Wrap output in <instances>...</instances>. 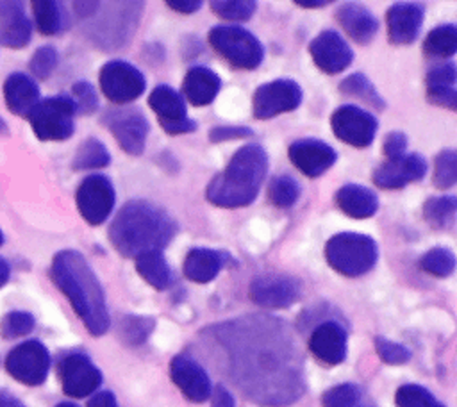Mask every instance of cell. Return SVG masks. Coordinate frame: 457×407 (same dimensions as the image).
<instances>
[{"instance_id": "681fc988", "label": "cell", "mask_w": 457, "mask_h": 407, "mask_svg": "<svg viewBox=\"0 0 457 407\" xmlns=\"http://www.w3.org/2000/svg\"><path fill=\"white\" fill-rule=\"evenodd\" d=\"M211 407H236L234 396L228 393V389L221 384H216L211 389Z\"/></svg>"}, {"instance_id": "3957f363", "label": "cell", "mask_w": 457, "mask_h": 407, "mask_svg": "<svg viewBox=\"0 0 457 407\" xmlns=\"http://www.w3.org/2000/svg\"><path fill=\"white\" fill-rule=\"evenodd\" d=\"M177 234V221L150 200H129L109 227V239L123 257L162 250Z\"/></svg>"}, {"instance_id": "ab89813d", "label": "cell", "mask_w": 457, "mask_h": 407, "mask_svg": "<svg viewBox=\"0 0 457 407\" xmlns=\"http://www.w3.org/2000/svg\"><path fill=\"white\" fill-rule=\"evenodd\" d=\"M155 327L154 318L148 316H123L120 321V337L123 343L136 346L146 341Z\"/></svg>"}, {"instance_id": "484cf974", "label": "cell", "mask_w": 457, "mask_h": 407, "mask_svg": "<svg viewBox=\"0 0 457 407\" xmlns=\"http://www.w3.org/2000/svg\"><path fill=\"white\" fill-rule=\"evenodd\" d=\"M221 87L218 73L207 66H193L187 70L182 80L184 96L196 107L209 105Z\"/></svg>"}, {"instance_id": "83f0119b", "label": "cell", "mask_w": 457, "mask_h": 407, "mask_svg": "<svg viewBox=\"0 0 457 407\" xmlns=\"http://www.w3.org/2000/svg\"><path fill=\"white\" fill-rule=\"evenodd\" d=\"M337 207L350 218H370L378 209L377 195L364 186L359 184H345L336 193Z\"/></svg>"}, {"instance_id": "4fadbf2b", "label": "cell", "mask_w": 457, "mask_h": 407, "mask_svg": "<svg viewBox=\"0 0 457 407\" xmlns=\"http://www.w3.org/2000/svg\"><path fill=\"white\" fill-rule=\"evenodd\" d=\"M248 296L261 307L284 309L302 296V284L298 278L289 275L264 273L252 278Z\"/></svg>"}, {"instance_id": "30bf717a", "label": "cell", "mask_w": 457, "mask_h": 407, "mask_svg": "<svg viewBox=\"0 0 457 407\" xmlns=\"http://www.w3.org/2000/svg\"><path fill=\"white\" fill-rule=\"evenodd\" d=\"M104 125L114 136L123 152L130 155H139L145 150V141L150 130L148 120L136 107H118L109 109L102 116Z\"/></svg>"}, {"instance_id": "5bb4252c", "label": "cell", "mask_w": 457, "mask_h": 407, "mask_svg": "<svg viewBox=\"0 0 457 407\" xmlns=\"http://www.w3.org/2000/svg\"><path fill=\"white\" fill-rule=\"evenodd\" d=\"M330 125L337 139L357 148L370 146L378 129V121L371 112L350 104L341 105L334 111Z\"/></svg>"}, {"instance_id": "60d3db41", "label": "cell", "mask_w": 457, "mask_h": 407, "mask_svg": "<svg viewBox=\"0 0 457 407\" xmlns=\"http://www.w3.org/2000/svg\"><path fill=\"white\" fill-rule=\"evenodd\" d=\"M434 186L448 189L457 182V154L452 148L441 150L434 161Z\"/></svg>"}, {"instance_id": "74e56055", "label": "cell", "mask_w": 457, "mask_h": 407, "mask_svg": "<svg viewBox=\"0 0 457 407\" xmlns=\"http://www.w3.org/2000/svg\"><path fill=\"white\" fill-rule=\"evenodd\" d=\"M420 268L434 277H448L455 270V255L450 248L434 246L420 259Z\"/></svg>"}, {"instance_id": "11a10c76", "label": "cell", "mask_w": 457, "mask_h": 407, "mask_svg": "<svg viewBox=\"0 0 457 407\" xmlns=\"http://www.w3.org/2000/svg\"><path fill=\"white\" fill-rule=\"evenodd\" d=\"M327 4H328L327 0H314V2H303V0H298V2H296V5H300V7H309V9L323 7V5H327Z\"/></svg>"}, {"instance_id": "680465c9", "label": "cell", "mask_w": 457, "mask_h": 407, "mask_svg": "<svg viewBox=\"0 0 457 407\" xmlns=\"http://www.w3.org/2000/svg\"><path fill=\"white\" fill-rule=\"evenodd\" d=\"M4 243V234H2V228H0V245Z\"/></svg>"}, {"instance_id": "836d02e7", "label": "cell", "mask_w": 457, "mask_h": 407, "mask_svg": "<svg viewBox=\"0 0 457 407\" xmlns=\"http://www.w3.org/2000/svg\"><path fill=\"white\" fill-rule=\"evenodd\" d=\"M109 162H111V154L107 146L96 137H87L77 148L71 166L73 170H95V168H104Z\"/></svg>"}, {"instance_id": "2e32d148", "label": "cell", "mask_w": 457, "mask_h": 407, "mask_svg": "<svg viewBox=\"0 0 457 407\" xmlns=\"http://www.w3.org/2000/svg\"><path fill=\"white\" fill-rule=\"evenodd\" d=\"M148 105L157 114L161 127L168 134H186L196 129L195 120L187 116L184 96L171 86H155L148 96Z\"/></svg>"}, {"instance_id": "cb8c5ba5", "label": "cell", "mask_w": 457, "mask_h": 407, "mask_svg": "<svg viewBox=\"0 0 457 407\" xmlns=\"http://www.w3.org/2000/svg\"><path fill=\"white\" fill-rule=\"evenodd\" d=\"M336 18H337L339 25L343 27V30L355 43H361V45L370 43L378 30L377 18L371 14L370 9H366L361 4H353V2L343 4L336 11Z\"/></svg>"}, {"instance_id": "ba28073f", "label": "cell", "mask_w": 457, "mask_h": 407, "mask_svg": "<svg viewBox=\"0 0 457 407\" xmlns=\"http://www.w3.org/2000/svg\"><path fill=\"white\" fill-rule=\"evenodd\" d=\"M102 93L114 104H129L143 95L146 87L145 75L130 62L112 59L98 73Z\"/></svg>"}, {"instance_id": "6f0895ef", "label": "cell", "mask_w": 457, "mask_h": 407, "mask_svg": "<svg viewBox=\"0 0 457 407\" xmlns=\"http://www.w3.org/2000/svg\"><path fill=\"white\" fill-rule=\"evenodd\" d=\"M55 407H79V405H75V403H71V402H62V403H57Z\"/></svg>"}, {"instance_id": "f546056e", "label": "cell", "mask_w": 457, "mask_h": 407, "mask_svg": "<svg viewBox=\"0 0 457 407\" xmlns=\"http://www.w3.org/2000/svg\"><path fill=\"white\" fill-rule=\"evenodd\" d=\"M136 270L137 273L155 289H166L171 286L173 275L171 270L159 250L145 252L136 257Z\"/></svg>"}, {"instance_id": "c3c4849f", "label": "cell", "mask_w": 457, "mask_h": 407, "mask_svg": "<svg viewBox=\"0 0 457 407\" xmlns=\"http://www.w3.org/2000/svg\"><path fill=\"white\" fill-rule=\"evenodd\" d=\"M382 148H384V154H386L387 161L389 159H398V157H402L405 154L407 136L403 132H400V130H393V132H389L386 136Z\"/></svg>"}, {"instance_id": "8992f818", "label": "cell", "mask_w": 457, "mask_h": 407, "mask_svg": "<svg viewBox=\"0 0 457 407\" xmlns=\"http://www.w3.org/2000/svg\"><path fill=\"white\" fill-rule=\"evenodd\" d=\"M214 52H218L228 64L241 70H253L264 57L261 41L239 25H216L207 36Z\"/></svg>"}, {"instance_id": "9f6ffc18", "label": "cell", "mask_w": 457, "mask_h": 407, "mask_svg": "<svg viewBox=\"0 0 457 407\" xmlns=\"http://www.w3.org/2000/svg\"><path fill=\"white\" fill-rule=\"evenodd\" d=\"M4 134H7V125H5V121L0 118V136H4Z\"/></svg>"}, {"instance_id": "f907efd6", "label": "cell", "mask_w": 457, "mask_h": 407, "mask_svg": "<svg viewBox=\"0 0 457 407\" xmlns=\"http://www.w3.org/2000/svg\"><path fill=\"white\" fill-rule=\"evenodd\" d=\"M87 407H118V402L111 391H98L89 398Z\"/></svg>"}, {"instance_id": "e575fe53", "label": "cell", "mask_w": 457, "mask_h": 407, "mask_svg": "<svg viewBox=\"0 0 457 407\" xmlns=\"http://www.w3.org/2000/svg\"><path fill=\"white\" fill-rule=\"evenodd\" d=\"M36 27L45 36H54L62 29V7L55 0H36L30 4Z\"/></svg>"}, {"instance_id": "7402d4cb", "label": "cell", "mask_w": 457, "mask_h": 407, "mask_svg": "<svg viewBox=\"0 0 457 407\" xmlns=\"http://www.w3.org/2000/svg\"><path fill=\"white\" fill-rule=\"evenodd\" d=\"M425 9L420 4L412 2H396L386 12L387 36L393 45H409L416 39L421 23H423Z\"/></svg>"}, {"instance_id": "6da1fadb", "label": "cell", "mask_w": 457, "mask_h": 407, "mask_svg": "<svg viewBox=\"0 0 457 407\" xmlns=\"http://www.w3.org/2000/svg\"><path fill=\"white\" fill-rule=\"evenodd\" d=\"M225 371L253 402L282 407L305 387L303 361L287 325L271 316H245L211 328Z\"/></svg>"}, {"instance_id": "9c48e42d", "label": "cell", "mask_w": 457, "mask_h": 407, "mask_svg": "<svg viewBox=\"0 0 457 407\" xmlns=\"http://www.w3.org/2000/svg\"><path fill=\"white\" fill-rule=\"evenodd\" d=\"M5 370L14 380L25 386H39L46 380L50 353L43 343L36 339L25 341L7 353Z\"/></svg>"}, {"instance_id": "816d5d0a", "label": "cell", "mask_w": 457, "mask_h": 407, "mask_svg": "<svg viewBox=\"0 0 457 407\" xmlns=\"http://www.w3.org/2000/svg\"><path fill=\"white\" fill-rule=\"evenodd\" d=\"M166 5L177 12L189 14V12L198 11L202 7V2H198V0H170V2H166Z\"/></svg>"}, {"instance_id": "8d00e7d4", "label": "cell", "mask_w": 457, "mask_h": 407, "mask_svg": "<svg viewBox=\"0 0 457 407\" xmlns=\"http://www.w3.org/2000/svg\"><path fill=\"white\" fill-rule=\"evenodd\" d=\"M268 196L275 207L287 209L298 200L300 186L291 175H277L268 186Z\"/></svg>"}, {"instance_id": "52a82bcc", "label": "cell", "mask_w": 457, "mask_h": 407, "mask_svg": "<svg viewBox=\"0 0 457 407\" xmlns=\"http://www.w3.org/2000/svg\"><path fill=\"white\" fill-rule=\"evenodd\" d=\"M75 114L77 107L71 96L57 95L39 100L29 114V121L41 141H64L75 130Z\"/></svg>"}, {"instance_id": "f5cc1de1", "label": "cell", "mask_w": 457, "mask_h": 407, "mask_svg": "<svg viewBox=\"0 0 457 407\" xmlns=\"http://www.w3.org/2000/svg\"><path fill=\"white\" fill-rule=\"evenodd\" d=\"M0 407H25V403L9 391H0Z\"/></svg>"}, {"instance_id": "f35d334b", "label": "cell", "mask_w": 457, "mask_h": 407, "mask_svg": "<svg viewBox=\"0 0 457 407\" xmlns=\"http://www.w3.org/2000/svg\"><path fill=\"white\" fill-rule=\"evenodd\" d=\"M396 407H446L427 387L418 384H403L395 393Z\"/></svg>"}, {"instance_id": "d590c367", "label": "cell", "mask_w": 457, "mask_h": 407, "mask_svg": "<svg viewBox=\"0 0 457 407\" xmlns=\"http://www.w3.org/2000/svg\"><path fill=\"white\" fill-rule=\"evenodd\" d=\"M339 91L345 93V95L359 96L361 100L368 102L370 105H373L377 109H384L386 107V102L382 100L380 93L375 89L371 80L364 73H361V71L352 73L346 79H343L341 84H339Z\"/></svg>"}, {"instance_id": "db71d44e", "label": "cell", "mask_w": 457, "mask_h": 407, "mask_svg": "<svg viewBox=\"0 0 457 407\" xmlns=\"http://www.w3.org/2000/svg\"><path fill=\"white\" fill-rule=\"evenodd\" d=\"M9 277H11V266L4 257H0V287L7 284Z\"/></svg>"}, {"instance_id": "603a6c76", "label": "cell", "mask_w": 457, "mask_h": 407, "mask_svg": "<svg viewBox=\"0 0 457 407\" xmlns=\"http://www.w3.org/2000/svg\"><path fill=\"white\" fill-rule=\"evenodd\" d=\"M4 100L7 109L16 116H25L32 112V109L39 104V87L29 75L21 71L11 73L2 86Z\"/></svg>"}, {"instance_id": "7dc6e473", "label": "cell", "mask_w": 457, "mask_h": 407, "mask_svg": "<svg viewBox=\"0 0 457 407\" xmlns=\"http://www.w3.org/2000/svg\"><path fill=\"white\" fill-rule=\"evenodd\" d=\"M255 132L248 127L243 125H218L212 127L209 130V139L212 143H220V141H232V139H245V137H252Z\"/></svg>"}, {"instance_id": "e0dca14e", "label": "cell", "mask_w": 457, "mask_h": 407, "mask_svg": "<svg viewBox=\"0 0 457 407\" xmlns=\"http://www.w3.org/2000/svg\"><path fill=\"white\" fill-rule=\"evenodd\" d=\"M309 54L314 64L328 75L343 71L353 59V50L350 48V45L343 39L339 32L332 29L321 30L309 43Z\"/></svg>"}, {"instance_id": "bcb514c9", "label": "cell", "mask_w": 457, "mask_h": 407, "mask_svg": "<svg viewBox=\"0 0 457 407\" xmlns=\"http://www.w3.org/2000/svg\"><path fill=\"white\" fill-rule=\"evenodd\" d=\"M71 100L75 102L77 112L80 114H91L98 109V96L95 87L87 80H77L71 87Z\"/></svg>"}, {"instance_id": "ffe728a7", "label": "cell", "mask_w": 457, "mask_h": 407, "mask_svg": "<svg viewBox=\"0 0 457 407\" xmlns=\"http://www.w3.org/2000/svg\"><path fill=\"white\" fill-rule=\"evenodd\" d=\"M170 378L180 393L195 403L207 400L212 389L205 370L189 355H175L170 361Z\"/></svg>"}, {"instance_id": "7a4b0ae2", "label": "cell", "mask_w": 457, "mask_h": 407, "mask_svg": "<svg viewBox=\"0 0 457 407\" xmlns=\"http://www.w3.org/2000/svg\"><path fill=\"white\" fill-rule=\"evenodd\" d=\"M50 275L89 334H105L111 325L105 295L86 257L77 250H61L52 259Z\"/></svg>"}, {"instance_id": "4316f807", "label": "cell", "mask_w": 457, "mask_h": 407, "mask_svg": "<svg viewBox=\"0 0 457 407\" xmlns=\"http://www.w3.org/2000/svg\"><path fill=\"white\" fill-rule=\"evenodd\" d=\"M455 64L445 62L428 70L427 73V98L450 111L457 109V91H455Z\"/></svg>"}, {"instance_id": "8fae6325", "label": "cell", "mask_w": 457, "mask_h": 407, "mask_svg": "<svg viewBox=\"0 0 457 407\" xmlns=\"http://www.w3.org/2000/svg\"><path fill=\"white\" fill-rule=\"evenodd\" d=\"M302 104V87L291 79H275L253 91V118L268 120L282 112L295 111Z\"/></svg>"}, {"instance_id": "f6af8a7d", "label": "cell", "mask_w": 457, "mask_h": 407, "mask_svg": "<svg viewBox=\"0 0 457 407\" xmlns=\"http://www.w3.org/2000/svg\"><path fill=\"white\" fill-rule=\"evenodd\" d=\"M375 350L378 353V357L386 362V364H405L411 359V350L405 348L400 343H395L387 337L377 336L375 337Z\"/></svg>"}, {"instance_id": "5b68a950", "label": "cell", "mask_w": 457, "mask_h": 407, "mask_svg": "<svg viewBox=\"0 0 457 407\" xmlns=\"http://www.w3.org/2000/svg\"><path fill=\"white\" fill-rule=\"evenodd\" d=\"M325 259L337 273L345 277H359L375 266L378 259V246L371 236L339 232L327 241Z\"/></svg>"}, {"instance_id": "d6986e66", "label": "cell", "mask_w": 457, "mask_h": 407, "mask_svg": "<svg viewBox=\"0 0 457 407\" xmlns=\"http://www.w3.org/2000/svg\"><path fill=\"white\" fill-rule=\"evenodd\" d=\"M428 170L427 159L418 154H403L398 159H389L373 173V182L382 189H398L411 182H418Z\"/></svg>"}, {"instance_id": "d4e9b609", "label": "cell", "mask_w": 457, "mask_h": 407, "mask_svg": "<svg viewBox=\"0 0 457 407\" xmlns=\"http://www.w3.org/2000/svg\"><path fill=\"white\" fill-rule=\"evenodd\" d=\"M230 261L227 252L212 250V248H191L184 259V275L198 284L211 282L220 270Z\"/></svg>"}, {"instance_id": "ee69618b", "label": "cell", "mask_w": 457, "mask_h": 407, "mask_svg": "<svg viewBox=\"0 0 457 407\" xmlns=\"http://www.w3.org/2000/svg\"><path fill=\"white\" fill-rule=\"evenodd\" d=\"M55 66H57V50L52 45L39 46L29 61V68L32 75L41 80L48 79L54 73Z\"/></svg>"}, {"instance_id": "7bdbcfd3", "label": "cell", "mask_w": 457, "mask_h": 407, "mask_svg": "<svg viewBox=\"0 0 457 407\" xmlns=\"http://www.w3.org/2000/svg\"><path fill=\"white\" fill-rule=\"evenodd\" d=\"M36 320L30 312L25 311H11L0 321V334L5 339H14L27 336L34 330Z\"/></svg>"}, {"instance_id": "277c9868", "label": "cell", "mask_w": 457, "mask_h": 407, "mask_svg": "<svg viewBox=\"0 0 457 407\" xmlns=\"http://www.w3.org/2000/svg\"><path fill=\"white\" fill-rule=\"evenodd\" d=\"M268 171V154L257 143L236 150L227 168L207 186L205 196L212 205L236 209L250 205Z\"/></svg>"}, {"instance_id": "d6a6232c", "label": "cell", "mask_w": 457, "mask_h": 407, "mask_svg": "<svg viewBox=\"0 0 457 407\" xmlns=\"http://www.w3.org/2000/svg\"><path fill=\"white\" fill-rule=\"evenodd\" d=\"M457 200L453 195L432 196L423 204V216L434 228H452L455 223Z\"/></svg>"}, {"instance_id": "7c38bea8", "label": "cell", "mask_w": 457, "mask_h": 407, "mask_svg": "<svg viewBox=\"0 0 457 407\" xmlns=\"http://www.w3.org/2000/svg\"><path fill=\"white\" fill-rule=\"evenodd\" d=\"M75 200L80 216L89 225H100L109 218L114 207L116 193L112 182L105 175L96 173L86 177L80 182L75 193Z\"/></svg>"}, {"instance_id": "9a60e30c", "label": "cell", "mask_w": 457, "mask_h": 407, "mask_svg": "<svg viewBox=\"0 0 457 407\" xmlns=\"http://www.w3.org/2000/svg\"><path fill=\"white\" fill-rule=\"evenodd\" d=\"M62 391L71 398H84L102 384V373L82 352L66 353L57 366Z\"/></svg>"}, {"instance_id": "ac0fdd59", "label": "cell", "mask_w": 457, "mask_h": 407, "mask_svg": "<svg viewBox=\"0 0 457 407\" xmlns=\"http://www.w3.org/2000/svg\"><path fill=\"white\" fill-rule=\"evenodd\" d=\"M287 155L295 168H298L303 175L311 179L320 177L321 173L330 170L337 159L336 150L328 143L314 137L293 141L287 148Z\"/></svg>"}, {"instance_id": "1f68e13d", "label": "cell", "mask_w": 457, "mask_h": 407, "mask_svg": "<svg viewBox=\"0 0 457 407\" xmlns=\"http://www.w3.org/2000/svg\"><path fill=\"white\" fill-rule=\"evenodd\" d=\"M423 52L427 57H450L457 52V29L452 23L432 29L425 41Z\"/></svg>"}, {"instance_id": "b9f144b4", "label": "cell", "mask_w": 457, "mask_h": 407, "mask_svg": "<svg viewBox=\"0 0 457 407\" xmlns=\"http://www.w3.org/2000/svg\"><path fill=\"white\" fill-rule=\"evenodd\" d=\"M209 5L214 14L228 21H246L257 9L252 0H214Z\"/></svg>"}, {"instance_id": "f1b7e54d", "label": "cell", "mask_w": 457, "mask_h": 407, "mask_svg": "<svg viewBox=\"0 0 457 407\" xmlns=\"http://www.w3.org/2000/svg\"><path fill=\"white\" fill-rule=\"evenodd\" d=\"M32 23L23 14V4L0 18V45L7 48H23L30 43Z\"/></svg>"}, {"instance_id": "44dd1931", "label": "cell", "mask_w": 457, "mask_h": 407, "mask_svg": "<svg viewBox=\"0 0 457 407\" xmlns=\"http://www.w3.org/2000/svg\"><path fill=\"white\" fill-rule=\"evenodd\" d=\"M307 346L320 362L336 366L346 357V330L334 320L321 321L311 332Z\"/></svg>"}, {"instance_id": "4dcf8cb0", "label": "cell", "mask_w": 457, "mask_h": 407, "mask_svg": "<svg viewBox=\"0 0 457 407\" xmlns=\"http://www.w3.org/2000/svg\"><path fill=\"white\" fill-rule=\"evenodd\" d=\"M321 403L323 407H373L366 389L350 382L327 389L321 396Z\"/></svg>"}]
</instances>
